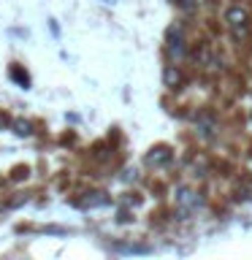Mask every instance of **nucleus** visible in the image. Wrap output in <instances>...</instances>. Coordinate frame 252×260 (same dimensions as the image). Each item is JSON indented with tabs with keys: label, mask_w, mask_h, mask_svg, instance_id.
I'll return each mask as SVG.
<instances>
[{
	"label": "nucleus",
	"mask_w": 252,
	"mask_h": 260,
	"mask_svg": "<svg viewBox=\"0 0 252 260\" xmlns=\"http://www.w3.org/2000/svg\"><path fill=\"white\" fill-rule=\"evenodd\" d=\"M14 130H16L19 136H30V133H33V130H30V122H27V119H16V122H14Z\"/></svg>",
	"instance_id": "nucleus-5"
},
{
	"label": "nucleus",
	"mask_w": 252,
	"mask_h": 260,
	"mask_svg": "<svg viewBox=\"0 0 252 260\" xmlns=\"http://www.w3.org/2000/svg\"><path fill=\"white\" fill-rule=\"evenodd\" d=\"M225 22L228 27H231V32L236 36V41H244L249 36V14L244 11L241 6H231L225 11Z\"/></svg>",
	"instance_id": "nucleus-1"
},
{
	"label": "nucleus",
	"mask_w": 252,
	"mask_h": 260,
	"mask_svg": "<svg viewBox=\"0 0 252 260\" xmlns=\"http://www.w3.org/2000/svg\"><path fill=\"white\" fill-rule=\"evenodd\" d=\"M166 81H168L171 87H174L176 81H179V76H176V71H168V73H166Z\"/></svg>",
	"instance_id": "nucleus-7"
},
{
	"label": "nucleus",
	"mask_w": 252,
	"mask_h": 260,
	"mask_svg": "<svg viewBox=\"0 0 252 260\" xmlns=\"http://www.w3.org/2000/svg\"><path fill=\"white\" fill-rule=\"evenodd\" d=\"M171 160V149L168 146H158V149H152V154L146 157L149 166H160V162H168Z\"/></svg>",
	"instance_id": "nucleus-4"
},
{
	"label": "nucleus",
	"mask_w": 252,
	"mask_h": 260,
	"mask_svg": "<svg viewBox=\"0 0 252 260\" xmlns=\"http://www.w3.org/2000/svg\"><path fill=\"white\" fill-rule=\"evenodd\" d=\"M168 52H171V57L182 54V30H179V27L168 30Z\"/></svg>",
	"instance_id": "nucleus-3"
},
{
	"label": "nucleus",
	"mask_w": 252,
	"mask_h": 260,
	"mask_svg": "<svg viewBox=\"0 0 252 260\" xmlns=\"http://www.w3.org/2000/svg\"><path fill=\"white\" fill-rule=\"evenodd\" d=\"M11 79H16L22 87H30V79H27V73L19 71V68H11Z\"/></svg>",
	"instance_id": "nucleus-6"
},
{
	"label": "nucleus",
	"mask_w": 252,
	"mask_h": 260,
	"mask_svg": "<svg viewBox=\"0 0 252 260\" xmlns=\"http://www.w3.org/2000/svg\"><path fill=\"white\" fill-rule=\"evenodd\" d=\"M76 206L81 209H92V206H109V198H106V192H87V198H79Z\"/></svg>",
	"instance_id": "nucleus-2"
}]
</instances>
